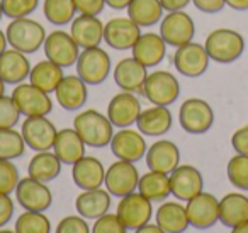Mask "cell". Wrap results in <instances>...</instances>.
Listing matches in <instances>:
<instances>
[{"instance_id":"cell-49","label":"cell","mask_w":248,"mask_h":233,"mask_svg":"<svg viewBox=\"0 0 248 233\" xmlns=\"http://www.w3.org/2000/svg\"><path fill=\"white\" fill-rule=\"evenodd\" d=\"M167 12H175V11H184L192 0H160Z\"/></svg>"},{"instance_id":"cell-44","label":"cell","mask_w":248,"mask_h":233,"mask_svg":"<svg viewBox=\"0 0 248 233\" xmlns=\"http://www.w3.org/2000/svg\"><path fill=\"white\" fill-rule=\"evenodd\" d=\"M55 233H92V230H90L89 223H87V219L83 216L70 215L60 219Z\"/></svg>"},{"instance_id":"cell-8","label":"cell","mask_w":248,"mask_h":233,"mask_svg":"<svg viewBox=\"0 0 248 233\" xmlns=\"http://www.w3.org/2000/svg\"><path fill=\"white\" fill-rule=\"evenodd\" d=\"M160 36L169 46L179 48L190 43L196 36L194 19L186 11L167 12L160 21Z\"/></svg>"},{"instance_id":"cell-50","label":"cell","mask_w":248,"mask_h":233,"mask_svg":"<svg viewBox=\"0 0 248 233\" xmlns=\"http://www.w3.org/2000/svg\"><path fill=\"white\" fill-rule=\"evenodd\" d=\"M131 4V0H106V5L114 11H124L128 9V5Z\"/></svg>"},{"instance_id":"cell-31","label":"cell","mask_w":248,"mask_h":233,"mask_svg":"<svg viewBox=\"0 0 248 233\" xmlns=\"http://www.w3.org/2000/svg\"><path fill=\"white\" fill-rule=\"evenodd\" d=\"M219 221L228 228L248 221V198L241 192H230L219 199Z\"/></svg>"},{"instance_id":"cell-54","label":"cell","mask_w":248,"mask_h":233,"mask_svg":"<svg viewBox=\"0 0 248 233\" xmlns=\"http://www.w3.org/2000/svg\"><path fill=\"white\" fill-rule=\"evenodd\" d=\"M231 233H248V221L236 225L234 228H231Z\"/></svg>"},{"instance_id":"cell-30","label":"cell","mask_w":248,"mask_h":233,"mask_svg":"<svg viewBox=\"0 0 248 233\" xmlns=\"http://www.w3.org/2000/svg\"><path fill=\"white\" fill-rule=\"evenodd\" d=\"M156 225L167 233H184L190 226L187 209L179 201H165L155 213Z\"/></svg>"},{"instance_id":"cell-3","label":"cell","mask_w":248,"mask_h":233,"mask_svg":"<svg viewBox=\"0 0 248 233\" xmlns=\"http://www.w3.org/2000/svg\"><path fill=\"white\" fill-rule=\"evenodd\" d=\"M207 55L216 63H233L243 55L245 51V39L234 29L219 28L214 29L207 34L204 43Z\"/></svg>"},{"instance_id":"cell-53","label":"cell","mask_w":248,"mask_h":233,"mask_svg":"<svg viewBox=\"0 0 248 233\" xmlns=\"http://www.w3.org/2000/svg\"><path fill=\"white\" fill-rule=\"evenodd\" d=\"M7 45H9V41H7V36H5V33L0 29V55L7 50Z\"/></svg>"},{"instance_id":"cell-27","label":"cell","mask_w":248,"mask_h":233,"mask_svg":"<svg viewBox=\"0 0 248 233\" xmlns=\"http://www.w3.org/2000/svg\"><path fill=\"white\" fill-rule=\"evenodd\" d=\"M31 62L26 53L17 51L14 48H7L0 55V79L11 85H19L31 73Z\"/></svg>"},{"instance_id":"cell-57","label":"cell","mask_w":248,"mask_h":233,"mask_svg":"<svg viewBox=\"0 0 248 233\" xmlns=\"http://www.w3.org/2000/svg\"><path fill=\"white\" fill-rule=\"evenodd\" d=\"M2 17H4V9H2V4H0V21H2Z\"/></svg>"},{"instance_id":"cell-7","label":"cell","mask_w":248,"mask_h":233,"mask_svg":"<svg viewBox=\"0 0 248 233\" xmlns=\"http://www.w3.org/2000/svg\"><path fill=\"white\" fill-rule=\"evenodd\" d=\"M140 172L133 162L116 160L106 170L104 185L114 198H124L138 189Z\"/></svg>"},{"instance_id":"cell-12","label":"cell","mask_w":248,"mask_h":233,"mask_svg":"<svg viewBox=\"0 0 248 233\" xmlns=\"http://www.w3.org/2000/svg\"><path fill=\"white\" fill-rule=\"evenodd\" d=\"M45 55L49 62L56 63L62 68H68L77 63V58L80 55V46L75 43V39L72 38V34L62 29L49 33L45 39Z\"/></svg>"},{"instance_id":"cell-46","label":"cell","mask_w":248,"mask_h":233,"mask_svg":"<svg viewBox=\"0 0 248 233\" xmlns=\"http://www.w3.org/2000/svg\"><path fill=\"white\" fill-rule=\"evenodd\" d=\"M231 147L236 153L248 155V124L238 128L231 136Z\"/></svg>"},{"instance_id":"cell-4","label":"cell","mask_w":248,"mask_h":233,"mask_svg":"<svg viewBox=\"0 0 248 233\" xmlns=\"http://www.w3.org/2000/svg\"><path fill=\"white\" fill-rule=\"evenodd\" d=\"M110 67H112L110 56L100 46L82 50L75 63L77 75L87 85H100L102 82H106L110 73Z\"/></svg>"},{"instance_id":"cell-26","label":"cell","mask_w":248,"mask_h":233,"mask_svg":"<svg viewBox=\"0 0 248 233\" xmlns=\"http://www.w3.org/2000/svg\"><path fill=\"white\" fill-rule=\"evenodd\" d=\"M112 204V196L107 189L97 187L82 191L75 199V209L85 219H97L109 213Z\"/></svg>"},{"instance_id":"cell-36","label":"cell","mask_w":248,"mask_h":233,"mask_svg":"<svg viewBox=\"0 0 248 233\" xmlns=\"http://www.w3.org/2000/svg\"><path fill=\"white\" fill-rule=\"evenodd\" d=\"M43 12L48 22H51L53 26H66L75 19V0H45Z\"/></svg>"},{"instance_id":"cell-51","label":"cell","mask_w":248,"mask_h":233,"mask_svg":"<svg viewBox=\"0 0 248 233\" xmlns=\"http://www.w3.org/2000/svg\"><path fill=\"white\" fill-rule=\"evenodd\" d=\"M224 4L233 11H248V0H224Z\"/></svg>"},{"instance_id":"cell-20","label":"cell","mask_w":248,"mask_h":233,"mask_svg":"<svg viewBox=\"0 0 248 233\" xmlns=\"http://www.w3.org/2000/svg\"><path fill=\"white\" fill-rule=\"evenodd\" d=\"M114 82L124 92H143L146 77H148V68L138 62L133 56L123 58L114 67Z\"/></svg>"},{"instance_id":"cell-38","label":"cell","mask_w":248,"mask_h":233,"mask_svg":"<svg viewBox=\"0 0 248 233\" xmlns=\"http://www.w3.org/2000/svg\"><path fill=\"white\" fill-rule=\"evenodd\" d=\"M16 233H51V221L45 213L24 211L17 216L14 225Z\"/></svg>"},{"instance_id":"cell-5","label":"cell","mask_w":248,"mask_h":233,"mask_svg":"<svg viewBox=\"0 0 248 233\" xmlns=\"http://www.w3.org/2000/svg\"><path fill=\"white\" fill-rule=\"evenodd\" d=\"M179 123L189 134H204L213 128L214 111L209 102L199 97L184 100L179 109Z\"/></svg>"},{"instance_id":"cell-24","label":"cell","mask_w":248,"mask_h":233,"mask_svg":"<svg viewBox=\"0 0 248 233\" xmlns=\"http://www.w3.org/2000/svg\"><path fill=\"white\" fill-rule=\"evenodd\" d=\"M167 43L160 36V33H141L138 41L131 48L133 58L138 60L141 65L146 68H153V67L160 65L167 55Z\"/></svg>"},{"instance_id":"cell-39","label":"cell","mask_w":248,"mask_h":233,"mask_svg":"<svg viewBox=\"0 0 248 233\" xmlns=\"http://www.w3.org/2000/svg\"><path fill=\"white\" fill-rule=\"evenodd\" d=\"M228 181L241 191H248V155L236 153L230 158L226 167Z\"/></svg>"},{"instance_id":"cell-43","label":"cell","mask_w":248,"mask_h":233,"mask_svg":"<svg viewBox=\"0 0 248 233\" xmlns=\"http://www.w3.org/2000/svg\"><path fill=\"white\" fill-rule=\"evenodd\" d=\"M92 233H128V228L116 213H106L104 216L95 219Z\"/></svg>"},{"instance_id":"cell-29","label":"cell","mask_w":248,"mask_h":233,"mask_svg":"<svg viewBox=\"0 0 248 233\" xmlns=\"http://www.w3.org/2000/svg\"><path fill=\"white\" fill-rule=\"evenodd\" d=\"M85 147L87 145L83 143L75 128H63V130H58L53 151L63 165H73L82 157H85Z\"/></svg>"},{"instance_id":"cell-13","label":"cell","mask_w":248,"mask_h":233,"mask_svg":"<svg viewBox=\"0 0 248 233\" xmlns=\"http://www.w3.org/2000/svg\"><path fill=\"white\" fill-rule=\"evenodd\" d=\"M209 55H207L204 45L199 43H187L184 46H179L173 53V67L184 77L197 79L204 75L209 67Z\"/></svg>"},{"instance_id":"cell-34","label":"cell","mask_w":248,"mask_h":233,"mask_svg":"<svg viewBox=\"0 0 248 233\" xmlns=\"http://www.w3.org/2000/svg\"><path fill=\"white\" fill-rule=\"evenodd\" d=\"M138 192L148 198L150 201H165L169 196H172L170 189V175L163 172L148 170L146 174L140 175Z\"/></svg>"},{"instance_id":"cell-56","label":"cell","mask_w":248,"mask_h":233,"mask_svg":"<svg viewBox=\"0 0 248 233\" xmlns=\"http://www.w3.org/2000/svg\"><path fill=\"white\" fill-rule=\"evenodd\" d=\"M0 233H16L12 230H7V228H0Z\"/></svg>"},{"instance_id":"cell-32","label":"cell","mask_w":248,"mask_h":233,"mask_svg":"<svg viewBox=\"0 0 248 233\" xmlns=\"http://www.w3.org/2000/svg\"><path fill=\"white\" fill-rule=\"evenodd\" d=\"M62 160L56 157V153L53 150L46 151H36L34 157L29 160L28 165V174L29 177L36 179L41 182H51L62 172Z\"/></svg>"},{"instance_id":"cell-41","label":"cell","mask_w":248,"mask_h":233,"mask_svg":"<svg viewBox=\"0 0 248 233\" xmlns=\"http://www.w3.org/2000/svg\"><path fill=\"white\" fill-rule=\"evenodd\" d=\"M19 181V168L12 160H0V194H11L16 191Z\"/></svg>"},{"instance_id":"cell-1","label":"cell","mask_w":248,"mask_h":233,"mask_svg":"<svg viewBox=\"0 0 248 233\" xmlns=\"http://www.w3.org/2000/svg\"><path fill=\"white\" fill-rule=\"evenodd\" d=\"M73 128L80 134L83 143L92 148H104L114 136V124L106 114L95 109H85L73 119Z\"/></svg>"},{"instance_id":"cell-55","label":"cell","mask_w":248,"mask_h":233,"mask_svg":"<svg viewBox=\"0 0 248 233\" xmlns=\"http://www.w3.org/2000/svg\"><path fill=\"white\" fill-rule=\"evenodd\" d=\"M2 96H5V82L0 79V97Z\"/></svg>"},{"instance_id":"cell-48","label":"cell","mask_w":248,"mask_h":233,"mask_svg":"<svg viewBox=\"0 0 248 233\" xmlns=\"http://www.w3.org/2000/svg\"><path fill=\"white\" fill-rule=\"evenodd\" d=\"M192 4L199 9L201 12H206V14H216L221 12L224 4V0H192Z\"/></svg>"},{"instance_id":"cell-21","label":"cell","mask_w":248,"mask_h":233,"mask_svg":"<svg viewBox=\"0 0 248 233\" xmlns=\"http://www.w3.org/2000/svg\"><path fill=\"white\" fill-rule=\"evenodd\" d=\"M145 160L148 170L163 172L170 175L180 165V150L173 141L158 140L148 147Z\"/></svg>"},{"instance_id":"cell-6","label":"cell","mask_w":248,"mask_h":233,"mask_svg":"<svg viewBox=\"0 0 248 233\" xmlns=\"http://www.w3.org/2000/svg\"><path fill=\"white\" fill-rule=\"evenodd\" d=\"M143 96L153 104V106H172L180 96V83L175 75L167 70H155L148 73Z\"/></svg>"},{"instance_id":"cell-33","label":"cell","mask_w":248,"mask_h":233,"mask_svg":"<svg viewBox=\"0 0 248 233\" xmlns=\"http://www.w3.org/2000/svg\"><path fill=\"white\" fill-rule=\"evenodd\" d=\"M126 11L128 17L135 21L140 28H152L160 24L165 9L160 0H131Z\"/></svg>"},{"instance_id":"cell-19","label":"cell","mask_w":248,"mask_h":233,"mask_svg":"<svg viewBox=\"0 0 248 233\" xmlns=\"http://www.w3.org/2000/svg\"><path fill=\"white\" fill-rule=\"evenodd\" d=\"M170 189L172 196L179 201L187 202L196 198L204 189V179L199 168L194 165H179L170 174Z\"/></svg>"},{"instance_id":"cell-18","label":"cell","mask_w":248,"mask_h":233,"mask_svg":"<svg viewBox=\"0 0 248 233\" xmlns=\"http://www.w3.org/2000/svg\"><path fill=\"white\" fill-rule=\"evenodd\" d=\"M141 111V102L136 97V94L121 90L109 100L107 117L114 124V128L123 130V128H131L133 124H136Z\"/></svg>"},{"instance_id":"cell-14","label":"cell","mask_w":248,"mask_h":233,"mask_svg":"<svg viewBox=\"0 0 248 233\" xmlns=\"http://www.w3.org/2000/svg\"><path fill=\"white\" fill-rule=\"evenodd\" d=\"M16 199L24 208V211L45 213L53 204V192L46 182L36 181L32 177H24L16 187Z\"/></svg>"},{"instance_id":"cell-25","label":"cell","mask_w":248,"mask_h":233,"mask_svg":"<svg viewBox=\"0 0 248 233\" xmlns=\"http://www.w3.org/2000/svg\"><path fill=\"white\" fill-rule=\"evenodd\" d=\"M72 179L77 187H80L82 191L102 187L106 179V167L97 157L85 155L72 165Z\"/></svg>"},{"instance_id":"cell-47","label":"cell","mask_w":248,"mask_h":233,"mask_svg":"<svg viewBox=\"0 0 248 233\" xmlns=\"http://www.w3.org/2000/svg\"><path fill=\"white\" fill-rule=\"evenodd\" d=\"M16 204L12 201L11 194H0V228L9 225V221L14 216Z\"/></svg>"},{"instance_id":"cell-42","label":"cell","mask_w":248,"mask_h":233,"mask_svg":"<svg viewBox=\"0 0 248 233\" xmlns=\"http://www.w3.org/2000/svg\"><path fill=\"white\" fill-rule=\"evenodd\" d=\"M21 116L22 114L12 96L0 97V128H14Z\"/></svg>"},{"instance_id":"cell-16","label":"cell","mask_w":248,"mask_h":233,"mask_svg":"<svg viewBox=\"0 0 248 233\" xmlns=\"http://www.w3.org/2000/svg\"><path fill=\"white\" fill-rule=\"evenodd\" d=\"M190 226L197 230H207L219 221V199L211 192H201L189 199L186 204Z\"/></svg>"},{"instance_id":"cell-17","label":"cell","mask_w":248,"mask_h":233,"mask_svg":"<svg viewBox=\"0 0 248 233\" xmlns=\"http://www.w3.org/2000/svg\"><path fill=\"white\" fill-rule=\"evenodd\" d=\"M140 36L141 28L129 17H112L104 24V41L117 51L131 50Z\"/></svg>"},{"instance_id":"cell-35","label":"cell","mask_w":248,"mask_h":233,"mask_svg":"<svg viewBox=\"0 0 248 233\" xmlns=\"http://www.w3.org/2000/svg\"><path fill=\"white\" fill-rule=\"evenodd\" d=\"M63 77H65V73H63L62 67L49 62V60L46 58V60H43V62H38L31 68L29 82H31L32 85L39 87L41 90H45V92L51 94L56 90V87L62 82Z\"/></svg>"},{"instance_id":"cell-9","label":"cell","mask_w":248,"mask_h":233,"mask_svg":"<svg viewBox=\"0 0 248 233\" xmlns=\"http://www.w3.org/2000/svg\"><path fill=\"white\" fill-rule=\"evenodd\" d=\"M12 99L16 100L22 116H48L53 111V100L48 92L41 90L39 87L32 85L31 82L19 83L12 90Z\"/></svg>"},{"instance_id":"cell-28","label":"cell","mask_w":248,"mask_h":233,"mask_svg":"<svg viewBox=\"0 0 248 233\" xmlns=\"http://www.w3.org/2000/svg\"><path fill=\"white\" fill-rule=\"evenodd\" d=\"M173 117L167 106H152L143 109L136 121V128L145 136H163L172 128Z\"/></svg>"},{"instance_id":"cell-22","label":"cell","mask_w":248,"mask_h":233,"mask_svg":"<svg viewBox=\"0 0 248 233\" xmlns=\"http://www.w3.org/2000/svg\"><path fill=\"white\" fill-rule=\"evenodd\" d=\"M70 34L80 46V50L100 46L104 41V22L99 16L78 14L70 22Z\"/></svg>"},{"instance_id":"cell-52","label":"cell","mask_w":248,"mask_h":233,"mask_svg":"<svg viewBox=\"0 0 248 233\" xmlns=\"http://www.w3.org/2000/svg\"><path fill=\"white\" fill-rule=\"evenodd\" d=\"M135 233H167L165 230H162L158 225H152V223H148V225H145V226H141V228H138V230H135Z\"/></svg>"},{"instance_id":"cell-23","label":"cell","mask_w":248,"mask_h":233,"mask_svg":"<svg viewBox=\"0 0 248 233\" xmlns=\"http://www.w3.org/2000/svg\"><path fill=\"white\" fill-rule=\"evenodd\" d=\"M87 87L89 85L78 75H65L53 94L56 102L65 111H78L85 106L89 97Z\"/></svg>"},{"instance_id":"cell-45","label":"cell","mask_w":248,"mask_h":233,"mask_svg":"<svg viewBox=\"0 0 248 233\" xmlns=\"http://www.w3.org/2000/svg\"><path fill=\"white\" fill-rule=\"evenodd\" d=\"M77 12L85 16H99L106 9V0H75Z\"/></svg>"},{"instance_id":"cell-11","label":"cell","mask_w":248,"mask_h":233,"mask_svg":"<svg viewBox=\"0 0 248 233\" xmlns=\"http://www.w3.org/2000/svg\"><path fill=\"white\" fill-rule=\"evenodd\" d=\"M21 134L26 141V147L34 151L53 150L58 130L48 116L26 117L21 126Z\"/></svg>"},{"instance_id":"cell-37","label":"cell","mask_w":248,"mask_h":233,"mask_svg":"<svg viewBox=\"0 0 248 233\" xmlns=\"http://www.w3.org/2000/svg\"><path fill=\"white\" fill-rule=\"evenodd\" d=\"M26 151V141L21 131L14 128H0V160H16Z\"/></svg>"},{"instance_id":"cell-10","label":"cell","mask_w":248,"mask_h":233,"mask_svg":"<svg viewBox=\"0 0 248 233\" xmlns=\"http://www.w3.org/2000/svg\"><path fill=\"white\" fill-rule=\"evenodd\" d=\"M116 215L121 218V221L126 225L128 230H138L141 226L148 225L153 216V206L148 198H145L140 192H131L119 199Z\"/></svg>"},{"instance_id":"cell-2","label":"cell","mask_w":248,"mask_h":233,"mask_svg":"<svg viewBox=\"0 0 248 233\" xmlns=\"http://www.w3.org/2000/svg\"><path fill=\"white\" fill-rule=\"evenodd\" d=\"M9 46L26 55H32L39 48H43L46 39V29L41 22L31 17L12 19L11 24L5 29Z\"/></svg>"},{"instance_id":"cell-15","label":"cell","mask_w":248,"mask_h":233,"mask_svg":"<svg viewBox=\"0 0 248 233\" xmlns=\"http://www.w3.org/2000/svg\"><path fill=\"white\" fill-rule=\"evenodd\" d=\"M109 147L117 160L133 162V164L145 158L146 150H148L145 134L131 128H123L117 133H114Z\"/></svg>"},{"instance_id":"cell-40","label":"cell","mask_w":248,"mask_h":233,"mask_svg":"<svg viewBox=\"0 0 248 233\" xmlns=\"http://www.w3.org/2000/svg\"><path fill=\"white\" fill-rule=\"evenodd\" d=\"M4 16L11 19L29 17L38 9L39 0H0Z\"/></svg>"}]
</instances>
